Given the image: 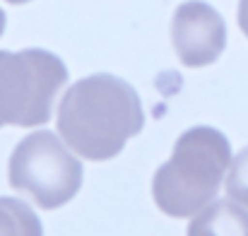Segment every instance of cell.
Wrapping results in <instances>:
<instances>
[{"instance_id":"obj_1","label":"cell","mask_w":248,"mask_h":236,"mask_svg":"<svg viewBox=\"0 0 248 236\" xmlns=\"http://www.w3.org/2000/svg\"><path fill=\"white\" fill-rule=\"evenodd\" d=\"M145 126L138 92L121 78L99 73L75 82L58 106V133L80 157L106 161Z\"/></svg>"},{"instance_id":"obj_3","label":"cell","mask_w":248,"mask_h":236,"mask_svg":"<svg viewBox=\"0 0 248 236\" xmlns=\"http://www.w3.org/2000/svg\"><path fill=\"white\" fill-rule=\"evenodd\" d=\"M65 82L68 70L63 61L44 48L0 51V128L46 123Z\"/></svg>"},{"instance_id":"obj_5","label":"cell","mask_w":248,"mask_h":236,"mask_svg":"<svg viewBox=\"0 0 248 236\" xmlns=\"http://www.w3.org/2000/svg\"><path fill=\"white\" fill-rule=\"evenodd\" d=\"M171 41L183 65L202 68L224 53L227 24L212 5L202 0H188L173 15Z\"/></svg>"},{"instance_id":"obj_2","label":"cell","mask_w":248,"mask_h":236,"mask_svg":"<svg viewBox=\"0 0 248 236\" xmlns=\"http://www.w3.org/2000/svg\"><path fill=\"white\" fill-rule=\"evenodd\" d=\"M232 164L229 140L207 126L186 130L173 147L171 159L162 164L152 181L157 207L169 217H190L207 207Z\"/></svg>"},{"instance_id":"obj_4","label":"cell","mask_w":248,"mask_h":236,"mask_svg":"<svg viewBox=\"0 0 248 236\" xmlns=\"http://www.w3.org/2000/svg\"><path fill=\"white\" fill-rule=\"evenodd\" d=\"M10 186L27 193L39 207L56 210L70 203L82 186V164L51 130L27 135L7 166Z\"/></svg>"},{"instance_id":"obj_10","label":"cell","mask_w":248,"mask_h":236,"mask_svg":"<svg viewBox=\"0 0 248 236\" xmlns=\"http://www.w3.org/2000/svg\"><path fill=\"white\" fill-rule=\"evenodd\" d=\"M2 31H5V12L0 10V36H2Z\"/></svg>"},{"instance_id":"obj_8","label":"cell","mask_w":248,"mask_h":236,"mask_svg":"<svg viewBox=\"0 0 248 236\" xmlns=\"http://www.w3.org/2000/svg\"><path fill=\"white\" fill-rule=\"evenodd\" d=\"M227 195L241 205L248 207V147L241 150L229 164V173H227Z\"/></svg>"},{"instance_id":"obj_11","label":"cell","mask_w":248,"mask_h":236,"mask_svg":"<svg viewBox=\"0 0 248 236\" xmlns=\"http://www.w3.org/2000/svg\"><path fill=\"white\" fill-rule=\"evenodd\" d=\"M7 2H12V5H22V2H29V0H7Z\"/></svg>"},{"instance_id":"obj_7","label":"cell","mask_w":248,"mask_h":236,"mask_svg":"<svg viewBox=\"0 0 248 236\" xmlns=\"http://www.w3.org/2000/svg\"><path fill=\"white\" fill-rule=\"evenodd\" d=\"M0 236H44V229L27 203L0 198Z\"/></svg>"},{"instance_id":"obj_6","label":"cell","mask_w":248,"mask_h":236,"mask_svg":"<svg viewBox=\"0 0 248 236\" xmlns=\"http://www.w3.org/2000/svg\"><path fill=\"white\" fill-rule=\"evenodd\" d=\"M186 236H248V210L234 200H212L188 224Z\"/></svg>"},{"instance_id":"obj_9","label":"cell","mask_w":248,"mask_h":236,"mask_svg":"<svg viewBox=\"0 0 248 236\" xmlns=\"http://www.w3.org/2000/svg\"><path fill=\"white\" fill-rule=\"evenodd\" d=\"M239 27L248 36V0H239Z\"/></svg>"}]
</instances>
